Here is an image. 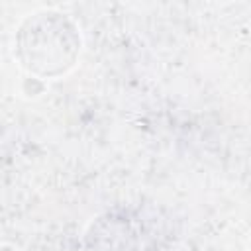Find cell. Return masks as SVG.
Here are the masks:
<instances>
[{"label":"cell","instance_id":"1","mask_svg":"<svg viewBox=\"0 0 251 251\" xmlns=\"http://www.w3.org/2000/svg\"><path fill=\"white\" fill-rule=\"evenodd\" d=\"M82 49L76 22L59 10H37L14 35V57L37 78H59L75 69Z\"/></svg>","mask_w":251,"mask_h":251},{"label":"cell","instance_id":"2","mask_svg":"<svg viewBox=\"0 0 251 251\" xmlns=\"http://www.w3.org/2000/svg\"><path fill=\"white\" fill-rule=\"evenodd\" d=\"M139 235L127 218L104 214L96 218L84 237V251H137Z\"/></svg>","mask_w":251,"mask_h":251}]
</instances>
